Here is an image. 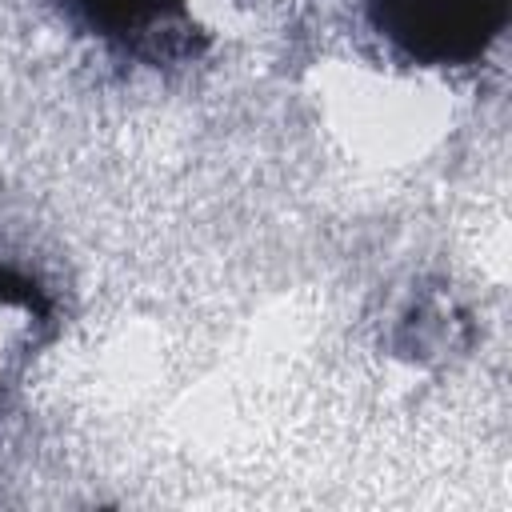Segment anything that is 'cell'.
Masks as SVG:
<instances>
[{
	"label": "cell",
	"instance_id": "obj_3",
	"mask_svg": "<svg viewBox=\"0 0 512 512\" xmlns=\"http://www.w3.org/2000/svg\"><path fill=\"white\" fill-rule=\"evenodd\" d=\"M20 312H48V300L40 296L32 280L16 276L12 268H0V320L20 316Z\"/></svg>",
	"mask_w": 512,
	"mask_h": 512
},
{
	"label": "cell",
	"instance_id": "obj_1",
	"mask_svg": "<svg viewBox=\"0 0 512 512\" xmlns=\"http://www.w3.org/2000/svg\"><path fill=\"white\" fill-rule=\"evenodd\" d=\"M512 0H368L376 32L416 64H468L508 24Z\"/></svg>",
	"mask_w": 512,
	"mask_h": 512
},
{
	"label": "cell",
	"instance_id": "obj_2",
	"mask_svg": "<svg viewBox=\"0 0 512 512\" xmlns=\"http://www.w3.org/2000/svg\"><path fill=\"white\" fill-rule=\"evenodd\" d=\"M92 32L120 40L148 56H180L192 52L184 44V32L192 24L184 20L180 0H64Z\"/></svg>",
	"mask_w": 512,
	"mask_h": 512
}]
</instances>
